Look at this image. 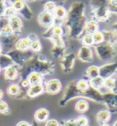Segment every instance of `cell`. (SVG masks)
Masks as SVG:
<instances>
[{
    "mask_svg": "<svg viewBox=\"0 0 117 126\" xmlns=\"http://www.w3.org/2000/svg\"><path fill=\"white\" fill-rule=\"evenodd\" d=\"M82 93L77 88L76 84L71 83V84H70L69 86H68L67 89L65 90L64 96H63L61 99L59 100V103H58V104H59V106L63 107V106H65L70 100H71L72 98H77V97H80V96H82Z\"/></svg>",
    "mask_w": 117,
    "mask_h": 126,
    "instance_id": "obj_1",
    "label": "cell"
},
{
    "mask_svg": "<svg viewBox=\"0 0 117 126\" xmlns=\"http://www.w3.org/2000/svg\"><path fill=\"white\" fill-rule=\"evenodd\" d=\"M103 102L105 103V105L108 108V110L112 113H117V94L112 93V94H105L103 96Z\"/></svg>",
    "mask_w": 117,
    "mask_h": 126,
    "instance_id": "obj_2",
    "label": "cell"
},
{
    "mask_svg": "<svg viewBox=\"0 0 117 126\" xmlns=\"http://www.w3.org/2000/svg\"><path fill=\"white\" fill-rule=\"evenodd\" d=\"M98 90L99 89H95L92 87H89V88L82 93V96L92 99L93 101L101 103V102H103V95L101 94Z\"/></svg>",
    "mask_w": 117,
    "mask_h": 126,
    "instance_id": "obj_3",
    "label": "cell"
},
{
    "mask_svg": "<svg viewBox=\"0 0 117 126\" xmlns=\"http://www.w3.org/2000/svg\"><path fill=\"white\" fill-rule=\"evenodd\" d=\"M61 89V83L58 79H51L47 83L45 90L49 94H56Z\"/></svg>",
    "mask_w": 117,
    "mask_h": 126,
    "instance_id": "obj_4",
    "label": "cell"
},
{
    "mask_svg": "<svg viewBox=\"0 0 117 126\" xmlns=\"http://www.w3.org/2000/svg\"><path fill=\"white\" fill-rule=\"evenodd\" d=\"M78 56L83 62H91L93 60V52L89 46H83L80 49Z\"/></svg>",
    "mask_w": 117,
    "mask_h": 126,
    "instance_id": "obj_5",
    "label": "cell"
},
{
    "mask_svg": "<svg viewBox=\"0 0 117 126\" xmlns=\"http://www.w3.org/2000/svg\"><path fill=\"white\" fill-rule=\"evenodd\" d=\"M9 56L11 59L13 60V62L17 64H23L27 62L28 57L25 55L24 53H22V51H15V52H11L9 53Z\"/></svg>",
    "mask_w": 117,
    "mask_h": 126,
    "instance_id": "obj_6",
    "label": "cell"
},
{
    "mask_svg": "<svg viewBox=\"0 0 117 126\" xmlns=\"http://www.w3.org/2000/svg\"><path fill=\"white\" fill-rule=\"evenodd\" d=\"M38 20H39V23L42 26L48 27V26L53 24V22H54V17H53L52 13L46 11V12H43L42 14H40Z\"/></svg>",
    "mask_w": 117,
    "mask_h": 126,
    "instance_id": "obj_7",
    "label": "cell"
},
{
    "mask_svg": "<svg viewBox=\"0 0 117 126\" xmlns=\"http://www.w3.org/2000/svg\"><path fill=\"white\" fill-rule=\"evenodd\" d=\"M111 112L108 110H100L96 114V122L99 124H105L111 120Z\"/></svg>",
    "mask_w": 117,
    "mask_h": 126,
    "instance_id": "obj_8",
    "label": "cell"
},
{
    "mask_svg": "<svg viewBox=\"0 0 117 126\" xmlns=\"http://www.w3.org/2000/svg\"><path fill=\"white\" fill-rule=\"evenodd\" d=\"M48 116H49V111L45 108L38 109L34 114L35 121L37 123H44L48 120Z\"/></svg>",
    "mask_w": 117,
    "mask_h": 126,
    "instance_id": "obj_9",
    "label": "cell"
},
{
    "mask_svg": "<svg viewBox=\"0 0 117 126\" xmlns=\"http://www.w3.org/2000/svg\"><path fill=\"white\" fill-rule=\"evenodd\" d=\"M44 91V87L42 84L31 85L28 90V96L29 98H35L38 97Z\"/></svg>",
    "mask_w": 117,
    "mask_h": 126,
    "instance_id": "obj_10",
    "label": "cell"
},
{
    "mask_svg": "<svg viewBox=\"0 0 117 126\" xmlns=\"http://www.w3.org/2000/svg\"><path fill=\"white\" fill-rule=\"evenodd\" d=\"M31 42H32V41H31L30 38L20 39V40H18L17 42V43H16V48H17V50L22 51V52L27 51L28 49L30 48Z\"/></svg>",
    "mask_w": 117,
    "mask_h": 126,
    "instance_id": "obj_11",
    "label": "cell"
},
{
    "mask_svg": "<svg viewBox=\"0 0 117 126\" xmlns=\"http://www.w3.org/2000/svg\"><path fill=\"white\" fill-rule=\"evenodd\" d=\"M117 67L116 64H107L104 66L99 68L100 69V76L102 77H110L111 75L114 73L115 68Z\"/></svg>",
    "mask_w": 117,
    "mask_h": 126,
    "instance_id": "obj_12",
    "label": "cell"
},
{
    "mask_svg": "<svg viewBox=\"0 0 117 126\" xmlns=\"http://www.w3.org/2000/svg\"><path fill=\"white\" fill-rule=\"evenodd\" d=\"M18 72L15 65H10L5 69V78L7 80H14L17 77Z\"/></svg>",
    "mask_w": 117,
    "mask_h": 126,
    "instance_id": "obj_13",
    "label": "cell"
},
{
    "mask_svg": "<svg viewBox=\"0 0 117 126\" xmlns=\"http://www.w3.org/2000/svg\"><path fill=\"white\" fill-rule=\"evenodd\" d=\"M73 63H74V54H71V53L68 54L67 56H65V58L61 62L62 68L65 71L71 70V68L73 66Z\"/></svg>",
    "mask_w": 117,
    "mask_h": 126,
    "instance_id": "obj_14",
    "label": "cell"
},
{
    "mask_svg": "<svg viewBox=\"0 0 117 126\" xmlns=\"http://www.w3.org/2000/svg\"><path fill=\"white\" fill-rule=\"evenodd\" d=\"M28 80L29 82V85H36V84H41L42 82V75L38 72H32L28 75Z\"/></svg>",
    "mask_w": 117,
    "mask_h": 126,
    "instance_id": "obj_15",
    "label": "cell"
},
{
    "mask_svg": "<svg viewBox=\"0 0 117 126\" xmlns=\"http://www.w3.org/2000/svg\"><path fill=\"white\" fill-rule=\"evenodd\" d=\"M97 52L98 54L103 58V59H108L112 54V50L108 45L100 46L97 48Z\"/></svg>",
    "mask_w": 117,
    "mask_h": 126,
    "instance_id": "obj_16",
    "label": "cell"
},
{
    "mask_svg": "<svg viewBox=\"0 0 117 126\" xmlns=\"http://www.w3.org/2000/svg\"><path fill=\"white\" fill-rule=\"evenodd\" d=\"M103 77H102L101 76H98V77H94V78H92L91 81H90V85L91 87L95 89H100L102 87H103Z\"/></svg>",
    "mask_w": 117,
    "mask_h": 126,
    "instance_id": "obj_17",
    "label": "cell"
},
{
    "mask_svg": "<svg viewBox=\"0 0 117 126\" xmlns=\"http://www.w3.org/2000/svg\"><path fill=\"white\" fill-rule=\"evenodd\" d=\"M88 109H89V103L84 99H80L79 101H77V103L75 104V110L78 112H81V113L87 111Z\"/></svg>",
    "mask_w": 117,
    "mask_h": 126,
    "instance_id": "obj_18",
    "label": "cell"
},
{
    "mask_svg": "<svg viewBox=\"0 0 117 126\" xmlns=\"http://www.w3.org/2000/svg\"><path fill=\"white\" fill-rule=\"evenodd\" d=\"M9 26L12 28L13 32H18V31H20L21 27H22V22L17 17H12L9 20Z\"/></svg>",
    "mask_w": 117,
    "mask_h": 126,
    "instance_id": "obj_19",
    "label": "cell"
},
{
    "mask_svg": "<svg viewBox=\"0 0 117 126\" xmlns=\"http://www.w3.org/2000/svg\"><path fill=\"white\" fill-rule=\"evenodd\" d=\"M14 63L13 60L11 59L9 55H0V67L2 68H7V67L12 65V63Z\"/></svg>",
    "mask_w": 117,
    "mask_h": 126,
    "instance_id": "obj_20",
    "label": "cell"
},
{
    "mask_svg": "<svg viewBox=\"0 0 117 126\" xmlns=\"http://www.w3.org/2000/svg\"><path fill=\"white\" fill-rule=\"evenodd\" d=\"M87 76L92 79V78H94V77L100 76V69L99 67L95 66V65H93V66H90L86 71Z\"/></svg>",
    "mask_w": 117,
    "mask_h": 126,
    "instance_id": "obj_21",
    "label": "cell"
},
{
    "mask_svg": "<svg viewBox=\"0 0 117 126\" xmlns=\"http://www.w3.org/2000/svg\"><path fill=\"white\" fill-rule=\"evenodd\" d=\"M97 30H98V25L94 21H90L85 26V32L88 34H92L93 35V33H95L97 32Z\"/></svg>",
    "mask_w": 117,
    "mask_h": 126,
    "instance_id": "obj_22",
    "label": "cell"
},
{
    "mask_svg": "<svg viewBox=\"0 0 117 126\" xmlns=\"http://www.w3.org/2000/svg\"><path fill=\"white\" fill-rule=\"evenodd\" d=\"M11 112L9 110V107L7 105V103L4 100H0V114L3 115H9Z\"/></svg>",
    "mask_w": 117,
    "mask_h": 126,
    "instance_id": "obj_23",
    "label": "cell"
},
{
    "mask_svg": "<svg viewBox=\"0 0 117 126\" xmlns=\"http://www.w3.org/2000/svg\"><path fill=\"white\" fill-rule=\"evenodd\" d=\"M76 87L82 93H83L84 91H86L89 88L90 85L86 80H79L76 83Z\"/></svg>",
    "mask_w": 117,
    "mask_h": 126,
    "instance_id": "obj_24",
    "label": "cell"
},
{
    "mask_svg": "<svg viewBox=\"0 0 117 126\" xmlns=\"http://www.w3.org/2000/svg\"><path fill=\"white\" fill-rule=\"evenodd\" d=\"M50 40L52 41V42L54 43V45L57 46V47H63L64 46V42H63V40L61 39V36L58 35H53L51 36Z\"/></svg>",
    "mask_w": 117,
    "mask_h": 126,
    "instance_id": "obj_25",
    "label": "cell"
},
{
    "mask_svg": "<svg viewBox=\"0 0 117 126\" xmlns=\"http://www.w3.org/2000/svg\"><path fill=\"white\" fill-rule=\"evenodd\" d=\"M114 78L113 77H106L104 81H103V87L107 89H110L112 90L113 88H114Z\"/></svg>",
    "mask_w": 117,
    "mask_h": 126,
    "instance_id": "obj_26",
    "label": "cell"
},
{
    "mask_svg": "<svg viewBox=\"0 0 117 126\" xmlns=\"http://www.w3.org/2000/svg\"><path fill=\"white\" fill-rule=\"evenodd\" d=\"M93 43L99 44V43L103 42L104 36H103V34L101 32H96L95 33L93 34Z\"/></svg>",
    "mask_w": 117,
    "mask_h": 126,
    "instance_id": "obj_27",
    "label": "cell"
},
{
    "mask_svg": "<svg viewBox=\"0 0 117 126\" xmlns=\"http://www.w3.org/2000/svg\"><path fill=\"white\" fill-rule=\"evenodd\" d=\"M19 91H20L19 87L16 84H13V85H11V86H9V88L7 89L8 94L11 95V96H16V95H17L19 93Z\"/></svg>",
    "mask_w": 117,
    "mask_h": 126,
    "instance_id": "obj_28",
    "label": "cell"
},
{
    "mask_svg": "<svg viewBox=\"0 0 117 126\" xmlns=\"http://www.w3.org/2000/svg\"><path fill=\"white\" fill-rule=\"evenodd\" d=\"M82 42L85 46H91L92 44H93V39L92 34H85L82 37Z\"/></svg>",
    "mask_w": 117,
    "mask_h": 126,
    "instance_id": "obj_29",
    "label": "cell"
},
{
    "mask_svg": "<svg viewBox=\"0 0 117 126\" xmlns=\"http://www.w3.org/2000/svg\"><path fill=\"white\" fill-rule=\"evenodd\" d=\"M75 121L80 126H88V123H89V120L84 115L79 116L77 119H75Z\"/></svg>",
    "mask_w": 117,
    "mask_h": 126,
    "instance_id": "obj_30",
    "label": "cell"
},
{
    "mask_svg": "<svg viewBox=\"0 0 117 126\" xmlns=\"http://www.w3.org/2000/svg\"><path fill=\"white\" fill-rule=\"evenodd\" d=\"M54 12H55V16L57 17L58 18H62L65 17L66 15V11L65 9L63 8L62 7H58L55 8V10H54Z\"/></svg>",
    "mask_w": 117,
    "mask_h": 126,
    "instance_id": "obj_31",
    "label": "cell"
},
{
    "mask_svg": "<svg viewBox=\"0 0 117 126\" xmlns=\"http://www.w3.org/2000/svg\"><path fill=\"white\" fill-rule=\"evenodd\" d=\"M30 49L34 52H39L41 50V43L38 40H35L33 42H31V45H30Z\"/></svg>",
    "mask_w": 117,
    "mask_h": 126,
    "instance_id": "obj_32",
    "label": "cell"
},
{
    "mask_svg": "<svg viewBox=\"0 0 117 126\" xmlns=\"http://www.w3.org/2000/svg\"><path fill=\"white\" fill-rule=\"evenodd\" d=\"M13 33V30L11 28L9 25H7V26H5L3 29H2V31H1V34L4 36H9L11 35Z\"/></svg>",
    "mask_w": 117,
    "mask_h": 126,
    "instance_id": "obj_33",
    "label": "cell"
},
{
    "mask_svg": "<svg viewBox=\"0 0 117 126\" xmlns=\"http://www.w3.org/2000/svg\"><path fill=\"white\" fill-rule=\"evenodd\" d=\"M55 8H56V6L53 2H48V3L45 4V9H46L47 12H50L51 13L52 11L55 10Z\"/></svg>",
    "mask_w": 117,
    "mask_h": 126,
    "instance_id": "obj_34",
    "label": "cell"
},
{
    "mask_svg": "<svg viewBox=\"0 0 117 126\" xmlns=\"http://www.w3.org/2000/svg\"><path fill=\"white\" fill-rule=\"evenodd\" d=\"M24 7V2L22 0H17L13 3V7L16 10H21Z\"/></svg>",
    "mask_w": 117,
    "mask_h": 126,
    "instance_id": "obj_35",
    "label": "cell"
},
{
    "mask_svg": "<svg viewBox=\"0 0 117 126\" xmlns=\"http://www.w3.org/2000/svg\"><path fill=\"white\" fill-rule=\"evenodd\" d=\"M45 126H60V123L58 121L55 119H50L48 120L46 123H45Z\"/></svg>",
    "mask_w": 117,
    "mask_h": 126,
    "instance_id": "obj_36",
    "label": "cell"
},
{
    "mask_svg": "<svg viewBox=\"0 0 117 126\" xmlns=\"http://www.w3.org/2000/svg\"><path fill=\"white\" fill-rule=\"evenodd\" d=\"M62 126H80V125L76 123L75 120H68V121H64L62 123Z\"/></svg>",
    "mask_w": 117,
    "mask_h": 126,
    "instance_id": "obj_37",
    "label": "cell"
},
{
    "mask_svg": "<svg viewBox=\"0 0 117 126\" xmlns=\"http://www.w3.org/2000/svg\"><path fill=\"white\" fill-rule=\"evenodd\" d=\"M15 14H16V9L14 7H9L6 10V15L7 17H14Z\"/></svg>",
    "mask_w": 117,
    "mask_h": 126,
    "instance_id": "obj_38",
    "label": "cell"
},
{
    "mask_svg": "<svg viewBox=\"0 0 117 126\" xmlns=\"http://www.w3.org/2000/svg\"><path fill=\"white\" fill-rule=\"evenodd\" d=\"M62 33H63V31H62L61 27H59V26H57V27H55V28L53 29V34H54V35L61 36Z\"/></svg>",
    "mask_w": 117,
    "mask_h": 126,
    "instance_id": "obj_39",
    "label": "cell"
},
{
    "mask_svg": "<svg viewBox=\"0 0 117 126\" xmlns=\"http://www.w3.org/2000/svg\"><path fill=\"white\" fill-rule=\"evenodd\" d=\"M17 126H31V124L28 122H26V121H21L17 123Z\"/></svg>",
    "mask_w": 117,
    "mask_h": 126,
    "instance_id": "obj_40",
    "label": "cell"
},
{
    "mask_svg": "<svg viewBox=\"0 0 117 126\" xmlns=\"http://www.w3.org/2000/svg\"><path fill=\"white\" fill-rule=\"evenodd\" d=\"M21 85H22L23 88H28V87H29V82H28V79L27 80H22L21 81Z\"/></svg>",
    "mask_w": 117,
    "mask_h": 126,
    "instance_id": "obj_41",
    "label": "cell"
},
{
    "mask_svg": "<svg viewBox=\"0 0 117 126\" xmlns=\"http://www.w3.org/2000/svg\"><path fill=\"white\" fill-rule=\"evenodd\" d=\"M113 92L117 94V78H114V88H113Z\"/></svg>",
    "mask_w": 117,
    "mask_h": 126,
    "instance_id": "obj_42",
    "label": "cell"
},
{
    "mask_svg": "<svg viewBox=\"0 0 117 126\" xmlns=\"http://www.w3.org/2000/svg\"><path fill=\"white\" fill-rule=\"evenodd\" d=\"M3 97H4V92L2 89H0V100L3 98Z\"/></svg>",
    "mask_w": 117,
    "mask_h": 126,
    "instance_id": "obj_43",
    "label": "cell"
},
{
    "mask_svg": "<svg viewBox=\"0 0 117 126\" xmlns=\"http://www.w3.org/2000/svg\"><path fill=\"white\" fill-rule=\"evenodd\" d=\"M31 126H39V123H37V122H36V123H34Z\"/></svg>",
    "mask_w": 117,
    "mask_h": 126,
    "instance_id": "obj_44",
    "label": "cell"
},
{
    "mask_svg": "<svg viewBox=\"0 0 117 126\" xmlns=\"http://www.w3.org/2000/svg\"><path fill=\"white\" fill-rule=\"evenodd\" d=\"M100 126H111V125H109L108 123H105V124H100Z\"/></svg>",
    "mask_w": 117,
    "mask_h": 126,
    "instance_id": "obj_45",
    "label": "cell"
},
{
    "mask_svg": "<svg viewBox=\"0 0 117 126\" xmlns=\"http://www.w3.org/2000/svg\"><path fill=\"white\" fill-rule=\"evenodd\" d=\"M113 126H117V120H116V121H115V122H114V125H113Z\"/></svg>",
    "mask_w": 117,
    "mask_h": 126,
    "instance_id": "obj_46",
    "label": "cell"
},
{
    "mask_svg": "<svg viewBox=\"0 0 117 126\" xmlns=\"http://www.w3.org/2000/svg\"><path fill=\"white\" fill-rule=\"evenodd\" d=\"M1 52H2V48H1V46H0V53H1Z\"/></svg>",
    "mask_w": 117,
    "mask_h": 126,
    "instance_id": "obj_47",
    "label": "cell"
},
{
    "mask_svg": "<svg viewBox=\"0 0 117 126\" xmlns=\"http://www.w3.org/2000/svg\"><path fill=\"white\" fill-rule=\"evenodd\" d=\"M0 72H1V67H0Z\"/></svg>",
    "mask_w": 117,
    "mask_h": 126,
    "instance_id": "obj_48",
    "label": "cell"
}]
</instances>
